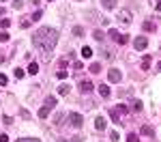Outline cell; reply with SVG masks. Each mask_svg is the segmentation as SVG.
Returning <instances> with one entry per match:
<instances>
[{
	"mask_svg": "<svg viewBox=\"0 0 161 142\" xmlns=\"http://www.w3.org/2000/svg\"><path fill=\"white\" fill-rule=\"evenodd\" d=\"M2 13H4V11H2V9H0V15H2Z\"/></svg>",
	"mask_w": 161,
	"mask_h": 142,
	"instance_id": "74e56055",
	"label": "cell"
},
{
	"mask_svg": "<svg viewBox=\"0 0 161 142\" xmlns=\"http://www.w3.org/2000/svg\"><path fill=\"white\" fill-rule=\"evenodd\" d=\"M28 73H32V75H34V73H39V65H37V63H30V67H28Z\"/></svg>",
	"mask_w": 161,
	"mask_h": 142,
	"instance_id": "ac0fdd59",
	"label": "cell"
},
{
	"mask_svg": "<svg viewBox=\"0 0 161 142\" xmlns=\"http://www.w3.org/2000/svg\"><path fill=\"white\" fill-rule=\"evenodd\" d=\"M67 119H69V123H71L75 129H79V127H82V123H84L82 114H77V112H69V114H67Z\"/></svg>",
	"mask_w": 161,
	"mask_h": 142,
	"instance_id": "7a4b0ae2",
	"label": "cell"
},
{
	"mask_svg": "<svg viewBox=\"0 0 161 142\" xmlns=\"http://www.w3.org/2000/svg\"><path fill=\"white\" fill-rule=\"evenodd\" d=\"M73 34H75V37H82V34H84V28H82V26H75V28H73Z\"/></svg>",
	"mask_w": 161,
	"mask_h": 142,
	"instance_id": "44dd1931",
	"label": "cell"
},
{
	"mask_svg": "<svg viewBox=\"0 0 161 142\" xmlns=\"http://www.w3.org/2000/svg\"><path fill=\"white\" fill-rule=\"evenodd\" d=\"M56 41H58V32L54 30V28H50V26H43V28H39L37 32H34V37H32L34 48H37L39 52H43V54L52 52L54 45H56Z\"/></svg>",
	"mask_w": 161,
	"mask_h": 142,
	"instance_id": "6da1fadb",
	"label": "cell"
},
{
	"mask_svg": "<svg viewBox=\"0 0 161 142\" xmlns=\"http://www.w3.org/2000/svg\"><path fill=\"white\" fill-rule=\"evenodd\" d=\"M79 91H82L84 95H88L93 91V82H90V80H82V82H79Z\"/></svg>",
	"mask_w": 161,
	"mask_h": 142,
	"instance_id": "8992f818",
	"label": "cell"
},
{
	"mask_svg": "<svg viewBox=\"0 0 161 142\" xmlns=\"http://www.w3.org/2000/svg\"><path fill=\"white\" fill-rule=\"evenodd\" d=\"M116 110L120 112V116H122V114H127V108H125V105H118V108H116Z\"/></svg>",
	"mask_w": 161,
	"mask_h": 142,
	"instance_id": "1f68e13d",
	"label": "cell"
},
{
	"mask_svg": "<svg viewBox=\"0 0 161 142\" xmlns=\"http://www.w3.org/2000/svg\"><path fill=\"white\" fill-rule=\"evenodd\" d=\"M118 20H120L122 24H131V13L127 11V9H122V11L118 13Z\"/></svg>",
	"mask_w": 161,
	"mask_h": 142,
	"instance_id": "52a82bcc",
	"label": "cell"
},
{
	"mask_svg": "<svg viewBox=\"0 0 161 142\" xmlns=\"http://www.w3.org/2000/svg\"><path fill=\"white\" fill-rule=\"evenodd\" d=\"M146 45H148L146 37H138L136 41H133V48H136V50H146Z\"/></svg>",
	"mask_w": 161,
	"mask_h": 142,
	"instance_id": "5b68a950",
	"label": "cell"
},
{
	"mask_svg": "<svg viewBox=\"0 0 161 142\" xmlns=\"http://www.w3.org/2000/svg\"><path fill=\"white\" fill-rule=\"evenodd\" d=\"M50 110H52L50 105H43V108L39 110V119H47L50 116Z\"/></svg>",
	"mask_w": 161,
	"mask_h": 142,
	"instance_id": "7c38bea8",
	"label": "cell"
},
{
	"mask_svg": "<svg viewBox=\"0 0 161 142\" xmlns=\"http://www.w3.org/2000/svg\"><path fill=\"white\" fill-rule=\"evenodd\" d=\"M93 37H95L97 41H103V32H101V30H95V32H93Z\"/></svg>",
	"mask_w": 161,
	"mask_h": 142,
	"instance_id": "7402d4cb",
	"label": "cell"
},
{
	"mask_svg": "<svg viewBox=\"0 0 161 142\" xmlns=\"http://www.w3.org/2000/svg\"><path fill=\"white\" fill-rule=\"evenodd\" d=\"M133 110L140 112V110H142V103H140V101H136V103H133Z\"/></svg>",
	"mask_w": 161,
	"mask_h": 142,
	"instance_id": "d6a6232c",
	"label": "cell"
},
{
	"mask_svg": "<svg viewBox=\"0 0 161 142\" xmlns=\"http://www.w3.org/2000/svg\"><path fill=\"white\" fill-rule=\"evenodd\" d=\"M105 125H107V123H105V119H103V116H97V119H95V127L99 129V131H101V129H105Z\"/></svg>",
	"mask_w": 161,
	"mask_h": 142,
	"instance_id": "9c48e42d",
	"label": "cell"
},
{
	"mask_svg": "<svg viewBox=\"0 0 161 142\" xmlns=\"http://www.w3.org/2000/svg\"><path fill=\"white\" fill-rule=\"evenodd\" d=\"M101 54H103V56H105L107 60H112V58H114V54H112L110 50H101Z\"/></svg>",
	"mask_w": 161,
	"mask_h": 142,
	"instance_id": "603a6c76",
	"label": "cell"
},
{
	"mask_svg": "<svg viewBox=\"0 0 161 142\" xmlns=\"http://www.w3.org/2000/svg\"><path fill=\"white\" fill-rule=\"evenodd\" d=\"M13 75H15L17 80H22V78H24V71H22V69H15V71H13Z\"/></svg>",
	"mask_w": 161,
	"mask_h": 142,
	"instance_id": "cb8c5ba5",
	"label": "cell"
},
{
	"mask_svg": "<svg viewBox=\"0 0 161 142\" xmlns=\"http://www.w3.org/2000/svg\"><path fill=\"white\" fill-rule=\"evenodd\" d=\"M71 142H82V138H79V136H75V138H71Z\"/></svg>",
	"mask_w": 161,
	"mask_h": 142,
	"instance_id": "8d00e7d4",
	"label": "cell"
},
{
	"mask_svg": "<svg viewBox=\"0 0 161 142\" xmlns=\"http://www.w3.org/2000/svg\"><path fill=\"white\" fill-rule=\"evenodd\" d=\"M155 9H157V11H161V0H157V2H155Z\"/></svg>",
	"mask_w": 161,
	"mask_h": 142,
	"instance_id": "d590c367",
	"label": "cell"
},
{
	"mask_svg": "<svg viewBox=\"0 0 161 142\" xmlns=\"http://www.w3.org/2000/svg\"><path fill=\"white\" fill-rule=\"evenodd\" d=\"M148 67H150V56L146 54L144 58H142V71H148Z\"/></svg>",
	"mask_w": 161,
	"mask_h": 142,
	"instance_id": "9a60e30c",
	"label": "cell"
},
{
	"mask_svg": "<svg viewBox=\"0 0 161 142\" xmlns=\"http://www.w3.org/2000/svg\"><path fill=\"white\" fill-rule=\"evenodd\" d=\"M17 142H41V140H37V138H22V140H17Z\"/></svg>",
	"mask_w": 161,
	"mask_h": 142,
	"instance_id": "4316f807",
	"label": "cell"
},
{
	"mask_svg": "<svg viewBox=\"0 0 161 142\" xmlns=\"http://www.w3.org/2000/svg\"><path fill=\"white\" fill-rule=\"evenodd\" d=\"M67 75H69V73H67V71H65V69H60V71H58V78H60V80H65Z\"/></svg>",
	"mask_w": 161,
	"mask_h": 142,
	"instance_id": "83f0119b",
	"label": "cell"
},
{
	"mask_svg": "<svg viewBox=\"0 0 161 142\" xmlns=\"http://www.w3.org/2000/svg\"><path fill=\"white\" fill-rule=\"evenodd\" d=\"M82 56H84V58H90V56H93V50L88 48V45H84V48H82Z\"/></svg>",
	"mask_w": 161,
	"mask_h": 142,
	"instance_id": "2e32d148",
	"label": "cell"
},
{
	"mask_svg": "<svg viewBox=\"0 0 161 142\" xmlns=\"http://www.w3.org/2000/svg\"><path fill=\"white\" fill-rule=\"evenodd\" d=\"M120 78H122V73H120L118 69H110V71H107V80H110L112 84H116V82H120Z\"/></svg>",
	"mask_w": 161,
	"mask_h": 142,
	"instance_id": "277c9868",
	"label": "cell"
},
{
	"mask_svg": "<svg viewBox=\"0 0 161 142\" xmlns=\"http://www.w3.org/2000/svg\"><path fill=\"white\" fill-rule=\"evenodd\" d=\"M144 30H146V32H155V30H157V24H155V22H150V20L144 22Z\"/></svg>",
	"mask_w": 161,
	"mask_h": 142,
	"instance_id": "8fae6325",
	"label": "cell"
},
{
	"mask_svg": "<svg viewBox=\"0 0 161 142\" xmlns=\"http://www.w3.org/2000/svg\"><path fill=\"white\" fill-rule=\"evenodd\" d=\"M0 41L7 43V41H9V32H2V34H0Z\"/></svg>",
	"mask_w": 161,
	"mask_h": 142,
	"instance_id": "f546056e",
	"label": "cell"
},
{
	"mask_svg": "<svg viewBox=\"0 0 161 142\" xmlns=\"http://www.w3.org/2000/svg\"><path fill=\"white\" fill-rule=\"evenodd\" d=\"M99 95L103 97V99H107V97H110V86H107V84H101V86H99Z\"/></svg>",
	"mask_w": 161,
	"mask_h": 142,
	"instance_id": "ba28073f",
	"label": "cell"
},
{
	"mask_svg": "<svg viewBox=\"0 0 161 142\" xmlns=\"http://www.w3.org/2000/svg\"><path fill=\"white\" fill-rule=\"evenodd\" d=\"M99 71H101V65L99 63H93L90 65V73H99Z\"/></svg>",
	"mask_w": 161,
	"mask_h": 142,
	"instance_id": "ffe728a7",
	"label": "cell"
},
{
	"mask_svg": "<svg viewBox=\"0 0 161 142\" xmlns=\"http://www.w3.org/2000/svg\"><path fill=\"white\" fill-rule=\"evenodd\" d=\"M56 101H58L56 97H52V95H50L47 99H45V105H50V108H54V105H56Z\"/></svg>",
	"mask_w": 161,
	"mask_h": 142,
	"instance_id": "d6986e66",
	"label": "cell"
},
{
	"mask_svg": "<svg viewBox=\"0 0 161 142\" xmlns=\"http://www.w3.org/2000/svg\"><path fill=\"white\" fill-rule=\"evenodd\" d=\"M110 140L116 142V140H118V134H116V131H110Z\"/></svg>",
	"mask_w": 161,
	"mask_h": 142,
	"instance_id": "836d02e7",
	"label": "cell"
},
{
	"mask_svg": "<svg viewBox=\"0 0 161 142\" xmlns=\"http://www.w3.org/2000/svg\"><path fill=\"white\" fill-rule=\"evenodd\" d=\"M101 2H103L105 9H114L116 7V0H101Z\"/></svg>",
	"mask_w": 161,
	"mask_h": 142,
	"instance_id": "e0dca14e",
	"label": "cell"
},
{
	"mask_svg": "<svg viewBox=\"0 0 161 142\" xmlns=\"http://www.w3.org/2000/svg\"><path fill=\"white\" fill-rule=\"evenodd\" d=\"M110 116H112V121H114V123H120V112L116 110V108H114V110H110Z\"/></svg>",
	"mask_w": 161,
	"mask_h": 142,
	"instance_id": "5bb4252c",
	"label": "cell"
},
{
	"mask_svg": "<svg viewBox=\"0 0 161 142\" xmlns=\"http://www.w3.org/2000/svg\"><path fill=\"white\" fill-rule=\"evenodd\" d=\"M0 142H9V136L7 134H0Z\"/></svg>",
	"mask_w": 161,
	"mask_h": 142,
	"instance_id": "e575fe53",
	"label": "cell"
},
{
	"mask_svg": "<svg viewBox=\"0 0 161 142\" xmlns=\"http://www.w3.org/2000/svg\"><path fill=\"white\" fill-rule=\"evenodd\" d=\"M127 142H140V140H138L136 134H129V136H127Z\"/></svg>",
	"mask_w": 161,
	"mask_h": 142,
	"instance_id": "484cf974",
	"label": "cell"
},
{
	"mask_svg": "<svg viewBox=\"0 0 161 142\" xmlns=\"http://www.w3.org/2000/svg\"><path fill=\"white\" fill-rule=\"evenodd\" d=\"M7 82H9V80H7V75H4V73H0V84H2V86H4Z\"/></svg>",
	"mask_w": 161,
	"mask_h": 142,
	"instance_id": "4dcf8cb0",
	"label": "cell"
},
{
	"mask_svg": "<svg viewBox=\"0 0 161 142\" xmlns=\"http://www.w3.org/2000/svg\"><path fill=\"white\" fill-rule=\"evenodd\" d=\"M107 34H110L116 43H120V45H125V43H127V34H120L116 28H110V32H107Z\"/></svg>",
	"mask_w": 161,
	"mask_h": 142,
	"instance_id": "3957f363",
	"label": "cell"
},
{
	"mask_svg": "<svg viewBox=\"0 0 161 142\" xmlns=\"http://www.w3.org/2000/svg\"><path fill=\"white\" fill-rule=\"evenodd\" d=\"M58 95H60V97L69 95V84H60V86H58Z\"/></svg>",
	"mask_w": 161,
	"mask_h": 142,
	"instance_id": "4fadbf2b",
	"label": "cell"
},
{
	"mask_svg": "<svg viewBox=\"0 0 161 142\" xmlns=\"http://www.w3.org/2000/svg\"><path fill=\"white\" fill-rule=\"evenodd\" d=\"M24 7V0H13V9H22Z\"/></svg>",
	"mask_w": 161,
	"mask_h": 142,
	"instance_id": "d4e9b609",
	"label": "cell"
},
{
	"mask_svg": "<svg viewBox=\"0 0 161 142\" xmlns=\"http://www.w3.org/2000/svg\"><path fill=\"white\" fill-rule=\"evenodd\" d=\"M159 69H161V63H159Z\"/></svg>",
	"mask_w": 161,
	"mask_h": 142,
	"instance_id": "f35d334b",
	"label": "cell"
},
{
	"mask_svg": "<svg viewBox=\"0 0 161 142\" xmlns=\"http://www.w3.org/2000/svg\"><path fill=\"white\" fill-rule=\"evenodd\" d=\"M142 136H155V129L153 127H150V125H142Z\"/></svg>",
	"mask_w": 161,
	"mask_h": 142,
	"instance_id": "30bf717a",
	"label": "cell"
},
{
	"mask_svg": "<svg viewBox=\"0 0 161 142\" xmlns=\"http://www.w3.org/2000/svg\"><path fill=\"white\" fill-rule=\"evenodd\" d=\"M0 26H2V28H9V26H11V22H9V20H0Z\"/></svg>",
	"mask_w": 161,
	"mask_h": 142,
	"instance_id": "f1b7e54d",
	"label": "cell"
}]
</instances>
